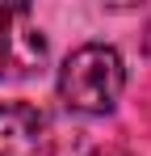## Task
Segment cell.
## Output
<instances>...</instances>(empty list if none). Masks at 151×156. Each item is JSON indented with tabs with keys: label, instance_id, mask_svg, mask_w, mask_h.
<instances>
[{
	"label": "cell",
	"instance_id": "3957f363",
	"mask_svg": "<svg viewBox=\"0 0 151 156\" xmlns=\"http://www.w3.org/2000/svg\"><path fill=\"white\" fill-rule=\"evenodd\" d=\"M0 156H55L50 118L29 101L0 105Z\"/></svg>",
	"mask_w": 151,
	"mask_h": 156
},
{
	"label": "cell",
	"instance_id": "7a4b0ae2",
	"mask_svg": "<svg viewBox=\"0 0 151 156\" xmlns=\"http://www.w3.org/2000/svg\"><path fill=\"white\" fill-rule=\"evenodd\" d=\"M46 63V38L25 4H0V80L34 76Z\"/></svg>",
	"mask_w": 151,
	"mask_h": 156
},
{
	"label": "cell",
	"instance_id": "6da1fadb",
	"mask_svg": "<svg viewBox=\"0 0 151 156\" xmlns=\"http://www.w3.org/2000/svg\"><path fill=\"white\" fill-rule=\"evenodd\" d=\"M126 89L122 55L105 42H84L59 68V101L76 114H109Z\"/></svg>",
	"mask_w": 151,
	"mask_h": 156
},
{
	"label": "cell",
	"instance_id": "277c9868",
	"mask_svg": "<svg viewBox=\"0 0 151 156\" xmlns=\"http://www.w3.org/2000/svg\"><path fill=\"white\" fill-rule=\"evenodd\" d=\"M88 156H130L126 148H97V152H88Z\"/></svg>",
	"mask_w": 151,
	"mask_h": 156
}]
</instances>
